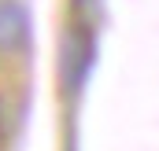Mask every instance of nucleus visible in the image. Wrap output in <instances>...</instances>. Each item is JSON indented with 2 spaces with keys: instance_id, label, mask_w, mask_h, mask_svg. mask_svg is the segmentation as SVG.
Listing matches in <instances>:
<instances>
[{
  "instance_id": "1",
  "label": "nucleus",
  "mask_w": 159,
  "mask_h": 151,
  "mask_svg": "<svg viewBox=\"0 0 159 151\" xmlns=\"http://www.w3.org/2000/svg\"><path fill=\"white\" fill-rule=\"evenodd\" d=\"M22 44H26V11L22 4L4 0L0 4V55L22 52Z\"/></svg>"
},
{
  "instance_id": "2",
  "label": "nucleus",
  "mask_w": 159,
  "mask_h": 151,
  "mask_svg": "<svg viewBox=\"0 0 159 151\" xmlns=\"http://www.w3.org/2000/svg\"><path fill=\"white\" fill-rule=\"evenodd\" d=\"M19 125V107L11 100V92H0V140H7Z\"/></svg>"
}]
</instances>
